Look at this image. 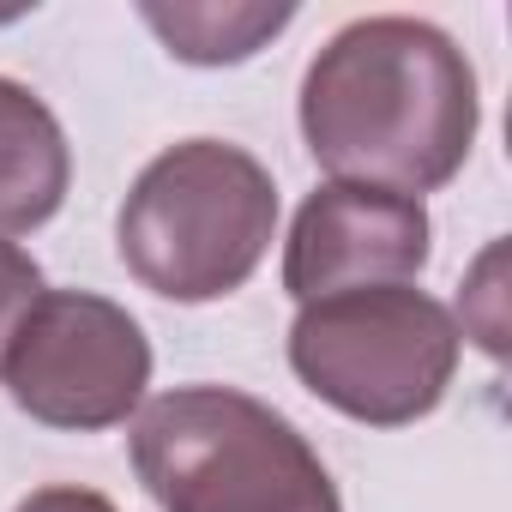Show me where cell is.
Masks as SVG:
<instances>
[{
  "label": "cell",
  "instance_id": "6da1fadb",
  "mask_svg": "<svg viewBox=\"0 0 512 512\" xmlns=\"http://www.w3.org/2000/svg\"><path fill=\"white\" fill-rule=\"evenodd\" d=\"M476 73L428 19L380 13L344 25L302 79V133L332 181L422 199L446 187L476 139Z\"/></svg>",
  "mask_w": 512,
  "mask_h": 512
},
{
  "label": "cell",
  "instance_id": "7a4b0ae2",
  "mask_svg": "<svg viewBox=\"0 0 512 512\" xmlns=\"http://www.w3.org/2000/svg\"><path fill=\"white\" fill-rule=\"evenodd\" d=\"M272 229L278 187L260 157L181 139L139 169L121 205V266L163 302H217L260 272Z\"/></svg>",
  "mask_w": 512,
  "mask_h": 512
},
{
  "label": "cell",
  "instance_id": "3957f363",
  "mask_svg": "<svg viewBox=\"0 0 512 512\" xmlns=\"http://www.w3.org/2000/svg\"><path fill=\"white\" fill-rule=\"evenodd\" d=\"M139 482L163 512H344L290 416L229 386H175L133 422Z\"/></svg>",
  "mask_w": 512,
  "mask_h": 512
},
{
  "label": "cell",
  "instance_id": "277c9868",
  "mask_svg": "<svg viewBox=\"0 0 512 512\" xmlns=\"http://www.w3.org/2000/svg\"><path fill=\"white\" fill-rule=\"evenodd\" d=\"M290 368L332 410L374 428H404L446 398L458 374V326L410 284L344 290L302 302L290 326Z\"/></svg>",
  "mask_w": 512,
  "mask_h": 512
},
{
  "label": "cell",
  "instance_id": "5b68a950",
  "mask_svg": "<svg viewBox=\"0 0 512 512\" xmlns=\"http://www.w3.org/2000/svg\"><path fill=\"white\" fill-rule=\"evenodd\" d=\"M7 392L49 428H115L151 386V344L127 308L91 290H43L7 350Z\"/></svg>",
  "mask_w": 512,
  "mask_h": 512
},
{
  "label": "cell",
  "instance_id": "8992f818",
  "mask_svg": "<svg viewBox=\"0 0 512 512\" xmlns=\"http://www.w3.org/2000/svg\"><path fill=\"white\" fill-rule=\"evenodd\" d=\"M428 211L422 199L326 181L302 199L290 247H284V290L296 302L410 284L428 266Z\"/></svg>",
  "mask_w": 512,
  "mask_h": 512
},
{
  "label": "cell",
  "instance_id": "52a82bcc",
  "mask_svg": "<svg viewBox=\"0 0 512 512\" xmlns=\"http://www.w3.org/2000/svg\"><path fill=\"white\" fill-rule=\"evenodd\" d=\"M67 181L73 151L55 109L31 85L0 79V241L49 223L67 199Z\"/></svg>",
  "mask_w": 512,
  "mask_h": 512
},
{
  "label": "cell",
  "instance_id": "ba28073f",
  "mask_svg": "<svg viewBox=\"0 0 512 512\" xmlns=\"http://www.w3.org/2000/svg\"><path fill=\"white\" fill-rule=\"evenodd\" d=\"M139 19L163 37V49L175 61L229 67V61H247L260 43H272L296 13L290 7H247V0H229V7H217V0H175V7L145 0Z\"/></svg>",
  "mask_w": 512,
  "mask_h": 512
},
{
  "label": "cell",
  "instance_id": "9c48e42d",
  "mask_svg": "<svg viewBox=\"0 0 512 512\" xmlns=\"http://www.w3.org/2000/svg\"><path fill=\"white\" fill-rule=\"evenodd\" d=\"M37 296H43V272H37V260H31L25 247L0 241V368H7V350H13L25 314L37 308Z\"/></svg>",
  "mask_w": 512,
  "mask_h": 512
},
{
  "label": "cell",
  "instance_id": "30bf717a",
  "mask_svg": "<svg viewBox=\"0 0 512 512\" xmlns=\"http://www.w3.org/2000/svg\"><path fill=\"white\" fill-rule=\"evenodd\" d=\"M19 512H115V506L91 488H37L31 500H19Z\"/></svg>",
  "mask_w": 512,
  "mask_h": 512
}]
</instances>
